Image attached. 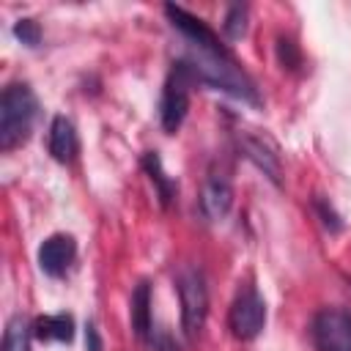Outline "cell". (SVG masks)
Masks as SVG:
<instances>
[{"label": "cell", "mask_w": 351, "mask_h": 351, "mask_svg": "<svg viewBox=\"0 0 351 351\" xmlns=\"http://www.w3.org/2000/svg\"><path fill=\"white\" fill-rule=\"evenodd\" d=\"M165 14H167L170 25L184 36V41L192 49V55L184 60L192 66L197 82H206L217 90H225L241 101L261 104V96H258L250 74L241 69L236 55L217 38V33L203 19L192 16L181 5H165Z\"/></svg>", "instance_id": "6da1fadb"}, {"label": "cell", "mask_w": 351, "mask_h": 351, "mask_svg": "<svg viewBox=\"0 0 351 351\" xmlns=\"http://www.w3.org/2000/svg\"><path fill=\"white\" fill-rule=\"evenodd\" d=\"M38 118V99L27 82H11L0 96V151H14L27 143Z\"/></svg>", "instance_id": "7a4b0ae2"}, {"label": "cell", "mask_w": 351, "mask_h": 351, "mask_svg": "<svg viewBox=\"0 0 351 351\" xmlns=\"http://www.w3.org/2000/svg\"><path fill=\"white\" fill-rule=\"evenodd\" d=\"M197 82L192 66L181 58L170 66L165 88H162V99H159V123L165 129V134H176L189 112V93L192 85Z\"/></svg>", "instance_id": "3957f363"}, {"label": "cell", "mask_w": 351, "mask_h": 351, "mask_svg": "<svg viewBox=\"0 0 351 351\" xmlns=\"http://www.w3.org/2000/svg\"><path fill=\"white\" fill-rule=\"evenodd\" d=\"M176 291L181 299V329L192 340L200 335L208 318V288L203 271L192 263L181 266L176 274Z\"/></svg>", "instance_id": "277c9868"}, {"label": "cell", "mask_w": 351, "mask_h": 351, "mask_svg": "<svg viewBox=\"0 0 351 351\" xmlns=\"http://www.w3.org/2000/svg\"><path fill=\"white\" fill-rule=\"evenodd\" d=\"M266 324V302L255 285H241L228 310V329L236 340H255Z\"/></svg>", "instance_id": "5b68a950"}, {"label": "cell", "mask_w": 351, "mask_h": 351, "mask_svg": "<svg viewBox=\"0 0 351 351\" xmlns=\"http://www.w3.org/2000/svg\"><path fill=\"white\" fill-rule=\"evenodd\" d=\"M315 351H351V310L324 307L310 324Z\"/></svg>", "instance_id": "8992f818"}, {"label": "cell", "mask_w": 351, "mask_h": 351, "mask_svg": "<svg viewBox=\"0 0 351 351\" xmlns=\"http://www.w3.org/2000/svg\"><path fill=\"white\" fill-rule=\"evenodd\" d=\"M77 258V241L69 233H52L38 247V269L47 277H63Z\"/></svg>", "instance_id": "52a82bcc"}, {"label": "cell", "mask_w": 351, "mask_h": 351, "mask_svg": "<svg viewBox=\"0 0 351 351\" xmlns=\"http://www.w3.org/2000/svg\"><path fill=\"white\" fill-rule=\"evenodd\" d=\"M233 206V186L225 173H208L203 189H200V211L208 222H219L228 217Z\"/></svg>", "instance_id": "ba28073f"}, {"label": "cell", "mask_w": 351, "mask_h": 351, "mask_svg": "<svg viewBox=\"0 0 351 351\" xmlns=\"http://www.w3.org/2000/svg\"><path fill=\"white\" fill-rule=\"evenodd\" d=\"M47 145H49V154H52L55 162H60V165L74 162V156H77V151H80V140H77L74 123H71L66 115H55V118H52Z\"/></svg>", "instance_id": "9c48e42d"}, {"label": "cell", "mask_w": 351, "mask_h": 351, "mask_svg": "<svg viewBox=\"0 0 351 351\" xmlns=\"http://www.w3.org/2000/svg\"><path fill=\"white\" fill-rule=\"evenodd\" d=\"M239 148H241V154L258 167V170H263V176H269L274 184H280V159H277V154L263 143V140H258V137H250V134H239Z\"/></svg>", "instance_id": "30bf717a"}, {"label": "cell", "mask_w": 351, "mask_h": 351, "mask_svg": "<svg viewBox=\"0 0 351 351\" xmlns=\"http://www.w3.org/2000/svg\"><path fill=\"white\" fill-rule=\"evenodd\" d=\"M129 318H132V329L140 340H151L154 332V318H151V285L143 280L134 285L132 291V302H129Z\"/></svg>", "instance_id": "8fae6325"}, {"label": "cell", "mask_w": 351, "mask_h": 351, "mask_svg": "<svg viewBox=\"0 0 351 351\" xmlns=\"http://www.w3.org/2000/svg\"><path fill=\"white\" fill-rule=\"evenodd\" d=\"M143 170L148 173L151 184L156 186L159 206H162V208H170V203H173V200H176V195H178V181H176V178H170V176L165 173L162 159H159V154H156V151H148V154L143 156Z\"/></svg>", "instance_id": "7c38bea8"}, {"label": "cell", "mask_w": 351, "mask_h": 351, "mask_svg": "<svg viewBox=\"0 0 351 351\" xmlns=\"http://www.w3.org/2000/svg\"><path fill=\"white\" fill-rule=\"evenodd\" d=\"M33 335L38 340H58V343H71L74 340V318L66 313L55 315H41L33 321Z\"/></svg>", "instance_id": "4fadbf2b"}, {"label": "cell", "mask_w": 351, "mask_h": 351, "mask_svg": "<svg viewBox=\"0 0 351 351\" xmlns=\"http://www.w3.org/2000/svg\"><path fill=\"white\" fill-rule=\"evenodd\" d=\"M30 335H33V326L27 324V318L25 315H14L5 324L3 351H30Z\"/></svg>", "instance_id": "5bb4252c"}, {"label": "cell", "mask_w": 351, "mask_h": 351, "mask_svg": "<svg viewBox=\"0 0 351 351\" xmlns=\"http://www.w3.org/2000/svg\"><path fill=\"white\" fill-rule=\"evenodd\" d=\"M225 36L230 41H239L244 33H247V5L244 3H233L225 14V25H222Z\"/></svg>", "instance_id": "9a60e30c"}, {"label": "cell", "mask_w": 351, "mask_h": 351, "mask_svg": "<svg viewBox=\"0 0 351 351\" xmlns=\"http://www.w3.org/2000/svg\"><path fill=\"white\" fill-rule=\"evenodd\" d=\"M277 60H280V66L288 69V71H296V69L302 66V55H299L296 44H293L288 36H280V38H277Z\"/></svg>", "instance_id": "2e32d148"}, {"label": "cell", "mask_w": 351, "mask_h": 351, "mask_svg": "<svg viewBox=\"0 0 351 351\" xmlns=\"http://www.w3.org/2000/svg\"><path fill=\"white\" fill-rule=\"evenodd\" d=\"M14 36L25 44V47H38L41 44V27L36 19H19L14 25Z\"/></svg>", "instance_id": "e0dca14e"}, {"label": "cell", "mask_w": 351, "mask_h": 351, "mask_svg": "<svg viewBox=\"0 0 351 351\" xmlns=\"http://www.w3.org/2000/svg\"><path fill=\"white\" fill-rule=\"evenodd\" d=\"M315 208H318V214H321V222L329 228V230H340L343 228V222H340V217L335 214V208L324 200V197H315Z\"/></svg>", "instance_id": "ac0fdd59"}, {"label": "cell", "mask_w": 351, "mask_h": 351, "mask_svg": "<svg viewBox=\"0 0 351 351\" xmlns=\"http://www.w3.org/2000/svg\"><path fill=\"white\" fill-rule=\"evenodd\" d=\"M85 348H88V351H104L101 335H99V329H96V324H93V321H88V324H85Z\"/></svg>", "instance_id": "d6986e66"}, {"label": "cell", "mask_w": 351, "mask_h": 351, "mask_svg": "<svg viewBox=\"0 0 351 351\" xmlns=\"http://www.w3.org/2000/svg\"><path fill=\"white\" fill-rule=\"evenodd\" d=\"M154 348H156V351H178V346L173 343V337H170L167 332L156 335V343H154Z\"/></svg>", "instance_id": "ffe728a7"}]
</instances>
